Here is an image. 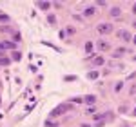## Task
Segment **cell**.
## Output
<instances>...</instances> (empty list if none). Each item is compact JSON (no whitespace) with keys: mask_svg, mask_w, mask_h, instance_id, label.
Returning <instances> with one entry per match:
<instances>
[{"mask_svg":"<svg viewBox=\"0 0 136 127\" xmlns=\"http://www.w3.org/2000/svg\"><path fill=\"white\" fill-rule=\"evenodd\" d=\"M73 109V105L71 104H64V105H60V107H56V109H53V116H60V114H64V113H67V111H71Z\"/></svg>","mask_w":136,"mask_h":127,"instance_id":"obj_1","label":"cell"},{"mask_svg":"<svg viewBox=\"0 0 136 127\" xmlns=\"http://www.w3.org/2000/svg\"><path fill=\"white\" fill-rule=\"evenodd\" d=\"M96 29H98V33H100V35H109V33H113V31H114L113 24H100Z\"/></svg>","mask_w":136,"mask_h":127,"instance_id":"obj_2","label":"cell"},{"mask_svg":"<svg viewBox=\"0 0 136 127\" xmlns=\"http://www.w3.org/2000/svg\"><path fill=\"white\" fill-rule=\"evenodd\" d=\"M116 37H118V38H122L123 42H131V38H133V37H131V33H129V31H125V29L118 31V33H116Z\"/></svg>","mask_w":136,"mask_h":127,"instance_id":"obj_3","label":"cell"},{"mask_svg":"<svg viewBox=\"0 0 136 127\" xmlns=\"http://www.w3.org/2000/svg\"><path fill=\"white\" fill-rule=\"evenodd\" d=\"M36 7L42 9V11H47V9L51 7V2H45V0L42 2V0H38V2H36Z\"/></svg>","mask_w":136,"mask_h":127,"instance_id":"obj_4","label":"cell"},{"mask_svg":"<svg viewBox=\"0 0 136 127\" xmlns=\"http://www.w3.org/2000/svg\"><path fill=\"white\" fill-rule=\"evenodd\" d=\"M96 45H98V49H100V51H109V49H111L109 42H105V40H98Z\"/></svg>","mask_w":136,"mask_h":127,"instance_id":"obj_5","label":"cell"},{"mask_svg":"<svg viewBox=\"0 0 136 127\" xmlns=\"http://www.w3.org/2000/svg\"><path fill=\"white\" fill-rule=\"evenodd\" d=\"M94 13H96V9H94L93 5H89V7H85V9H84V15H85V16H93Z\"/></svg>","mask_w":136,"mask_h":127,"instance_id":"obj_6","label":"cell"},{"mask_svg":"<svg viewBox=\"0 0 136 127\" xmlns=\"http://www.w3.org/2000/svg\"><path fill=\"white\" fill-rule=\"evenodd\" d=\"M85 104H89V105H94V102H96V96L94 94H89V96H85V100H84Z\"/></svg>","mask_w":136,"mask_h":127,"instance_id":"obj_7","label":"cell"},{"mask_svg":"<svg viewBox=\"0 0 136 127\" xmlns=\"http://www.w3.org/2000/svg\"><path fill=\"white\" fill-rule=\"evenodd\" d=\"M105 64V58L103 56H96L94 60H93V65H103Z\"/></svg>","mask_w":136,"mask_h":127,"instance_id":"obj_8","label":"cell"},{"mask_svg":"<svg viewBox=\"0 0 136 127\" xmlns=\"http://www.w3.org/2000/svg\"><path fill=\"white\" fill-rule=\"evenodd\" d=\"M98 76H100V75H98V73H96V71H91V73H89V75H87V78H89V80H96V78H98Z\"/></svg>","mask_w":136,"mask_h":127,"instance_id":"obj_9","label":"cell"},{"mask_svg":"<svg viewBox=\"0 0 136 127\" xmlns=\"http://www.w3.org/2000/svg\"><path fill=\"white\" fill-rule=\"evenodd\" d=\"M2 45H4V47H7V49H16V45H15L13 42H2Z\"/></svg>","mask_w":136,"mask_h":127,"instance_id":"obj_10","label":"cell"},{"mask_svg":"<svg viewBox=\"0 0 136 127\" xmlns=\"http://www.w3.org/2000/svg\"><path fill=\"white\" fill-rule=\"evenodd\" d=\"M111 16H120V7H113L111 9Z\"/></svg>","mask_w":136,"mask_h":127,"instance_id":"obj_11","label":"cell"},{"mask_svg":"<svg viewBox=\"0 0 136 127\" xmlns=\"http://www.w3.org/2000/svg\"><path fill=\"white\" fill-rule=\"evenodd\" d=\"M85 113L93 114V113H96V107H94V105H89V107H85Z\"/></svg>","mask_w":136,"mask_h":127,"instance_id":"obj_12","label":"cell"},{"mask_svg":"<svg viewBox=\"0 0 136 127\" xmlns=\"http://www.w3.org/2000/svg\"><path fill=\"white\" fill-rule=\"evenodd\" d=\"M9 22V16L7 15H0V24H7Z\"/></svg>","mask_w":136,"mask_h":127,"instance_id":"obj_13","label":"cell"},{"mask_svg":"<svg viewBox=\"0 0 136 127\" xmlns=\"http://www.w3.org/2000/svg\"><path fill=\"white\" fill-rule=\"evenodd\" d=\"M64 31H66V35H67V33H69V35H74V27H73V26H67Z\"/></svg>","mask_w":136,"mask_h":127,"instance_id":"obj_14","label":"cell"},{"mask_svg":"<svg viewBox=\"0 0 136 127\" xmlns=\"http://www.w3.org/2000/svg\"><path fill=\"white\" fill-rule=\"evenodd\" d=\"M0 65H9V58H0Z\"/></svg>","mask_w":136,"mask_h":127,"instance_id":"obj_15","label":"cell"},{"mask_svg":"<svg viewBox=\"0 0 136 127\" xmlns=\"http://www.w3.org/2000/svg\"><path fill=\"white\" fill-rule=\"evenodd\" d=\"M85 51H87V53H91V51H93V42H87V44H85Z\"/></svg>","mask_w":136,"mask_h":127,"instance_id":"obj_16","label":"cell"},{"mask_svg":"<svg viewBox=\"0 0 136 127\" xmlns=\"http://www.w3.org/2000/svg\"><path fill=\"white\" fill-rule=\"evenodd\" d=\"M47 20H49V24H55V22H56V18H55L53 15H49V18H47Z\"/></svg>","mask_w":136,"mask_h":127,"instance_id":"obj_17","label":"cell"},{"mask_svg":"<svg viewBox=\"0 0 136 127\" xmlns=\"http://www.w3.org/2000/svg\"><path fill=\"white\" fill-rule=\"evenodd\" d=\"M13 58H15V60H20V53L15 51V53H13Z\"/></svg>","mask_w":136,"mask_h":127,"instance_id":"obj_18","label":"cell"},{"mask_svg":"<svg viewBox=\"0 0 136 127\" xmlns=\"http://www.w3.org/2000/svg\"><path fill=\"white\" fill-rule=\"evenodd\" d=\"M120 89H122V82H118V84L114 85V91H120Z\"/></svg>","mask_w":136,"mask_h":127,"instance_id":"obj_19","label":"cell"},{"mask_svg":"<svg viewBox=\"0 0 136 127\" xmlns=\"http://www.w3.org/2000/svg\"><path fill=\"white\" fill-rule=\"evenodd\" d=\"M13 38H15L16 42H18V40H20V35H18V33H13Z\"/></svg>","mask_w":136,"mask_h":127,"instance_id":"obj_20","label":"cell"},{"mask_svg":"<svg viewBox=\"0 0 136 127\" xmlns=\"http://www.w3.org/2000/svg\"><path fill=\"white\" fill-rule=\"evenodd\" d=\"M129 93H131V94H134V93H136V85H133V87L129 89Z\"/></svg>","mask_w":136,"mask_h":127,"instance_id":"obj_21","label":"cell"},{"mask_svg":"<svg viewBox=\"0 0 136 127\" xmlns=\"http://www.w3.org/2000/svg\"><path fill=\"white\" fill-rule=\"evenodd\" d=\"M82 127H91V125L89 124H82Z\"/></svg>","mask_w":136,"mask_h":127,"instance_id":"obj_22","label":"cell"},{"mask_svg":"<svg viewBox=\"0 0 136 127\" xmlns=\"http://www.w3.org/2000/svg\"><path fill=\"white\" fill-rule=\"evenodd\" d=\"M133 13H136V4H134V7H133Z\"/></svg>","mask_w":136,"mask_h":127,"instance_id":"obj_23","label":"cell"},{"mask_svg":"<svg viewBox=\"0 0 136 127\" xmlns=\"http://www.w3.org/2000/svg\"><path fill=\"white\" fill-rule=\"evenodd\" d=\"M133 114H134V116H136V109H134V111H133Z\"/></svg>","mask_w":136,"mask_h":127,"instance_id":"obj_24","label":"cell"},{"mask_svg":"<svg viewBox=\"0 0 136 127\" xmlns=\"http://www.w3.org/2000/svg\"><path fill=\"white\" fill-rule=\"evenodd\" d=\"M133 42H134V44H136V37H134V38H133Z\"/></svg>","mask_w":136,"mask_h":127,"instance_id":"obj_25","label":"cell"},{"mask_svg":"<svg viewBox=\"0 0 136 127\" xmlns=\"http://www.w3.org/2000/svg\"><path fill=\"white\" fill-rule=\"evenodd\" d=\"M133 26H134V27H136V22H134V24H133Z\"/></svg>","mask_w":136,"mask_h":127,"instance_id":"obj_26","label":"cell"}]
</instances>
